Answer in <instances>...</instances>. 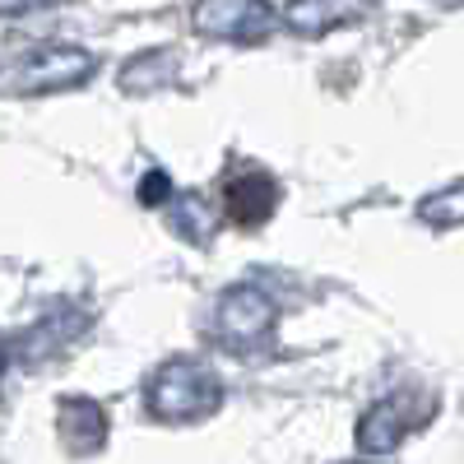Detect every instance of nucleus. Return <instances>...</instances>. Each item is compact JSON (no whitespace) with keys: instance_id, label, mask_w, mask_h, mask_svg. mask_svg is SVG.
Returning a JSON list of instances; mask_svg holds the SVG:
<instances>
[{"instance_id":"obj_6","label":"nucleus","mask_w":464,"mask_h":464,"mask_svg":"<svg viewBox=\"0 0 464 464\" xmlns=\"http://www.w3.org/2000/svg\"><path fill=\"white\" fill-rule=\"evenodd\" d=\"M376 10V0H288L279 24L297 37H321L334 28H353Z\"/></svg>"},{"instance_id":"obj_2","label":"nucleus","mask_w":464,"mask_h":464,"mask_svg":"<svg viewBox=\"0 0 464 464\" xmlns=\"http://www.w3.org/2000/svg\"><path fill=\"white\" fill-rule=\"evenodd\" d=\"M275 321H279V306L265 288L256 284H232L218 306H214V339L223 348H237V353H251L260 348L269 334H275Z\"/></svg>"},{"instance_id":"obj_4","label":"nucleus","mask_w":464,"mask_h":464,"mask_svg":"<svg viewBox=\"0 0 464 464\" xmlns=\"http://www.w3.org/2000/svg\"><path fill=\"white\" fill-rule=\"evenodd\" d=\"M190 24L218 43H265L279 28V10L269 0H196Z\"/></svg>"},{"instance_id":"obj_3","label":"nucleus","mask_w":464,"mask_h":464,"mask_svg":"<svg viewBox=\"0 0 464 464\" xmlns=\"http://www.w3.org/2000/svg\"><path fill=\"white\" fill-rule=\"evenodd\" d=\"M98 74V56L84 47H43L24 56L10 70V89L14 93H65V89H80Z\"/></svg>"},{"instance_id":"obj_5","label":"nucleus","mask_w":464,"mask_h":464,"mask_svg":"<svg viewBox=\"0 0 464 464\" xmlns=\"http://www.w3.org/2000/svg\"><path fill=\"white\" fill-rule=\"evenodd\" d=\"M279 209V181L269 177L265 168L246 163V168H232L223 177V214L242 227H260L269 214Z\"/></svg>"},{"instance_id":"obj_14","label":"nucleus","mask_w":464,"mask_h":464,"mask_svg":"<svg viewBox=\"0 0 464 464\" xmlns=\"http://www.w3.org/2000/svg\"><path fill=\"white\" fill-rule=\"evenodd\" d=\"M47 5H61V0H0V14H33Z\"/></svg>"},{"instance_id":"obj_11","label":"nucleus","mask_w":464,"mask_h":464,"mask_svg":"<svg viewBox=\"0 0 464 464\" xmlns=\"http://www.w3.org/2000/svg\"><path fill=\"white\" fill-rule=\"evenodd\" d=\"M172 80H177V52H168V47L140 52V56H130V65L121 70V89L135 93V98L163 89V84H172Z\"/></svg>"},{"instance_id":"obj_15","label":"nucleus","mask_w":464,"mask_h":464,"mask_svg":"<svg viewBox=\"0 0 464 464\" xmlns=\"http://www.w3.org/2000/svg\"><path fill=\"white\" fill-rule=\"evenodd\" d=\"M5 362H10V353H5V343H0V376H5Z\"/></svg>"},{"instance_id":"obj_10","label":"nucleus","mask_w":464,"mask_h":464,"mask_svg":"<svg viewBox=\"0 0 464 464\" xmlns=\"http://www.w3.org/2000/svg\"><path fill=\"white\" fill-rule=\"evenodd\" d=\"M409 432V413L404 400H376L362 418H358V450L362 455H391Z\"/></svg>"},{"instance_id":"obj_1","label":"nucleus","mask_w":464,"mask_h":464,"mask_svg":"<svg viewBox=\"0 0 464 464\" xmlns=\"http://www.w3.org/2000/svg\"><path fill=\"white\" fill-rule=\"evenodd\" d=\"M144 404L159 422H205L223 404V381L209 372V362L172 358L149 376Z\"/></svg>"},{"instance_id":"obj_8","label":"nucleus","mask_w":464,"mask_h":464,"mask_svg":"<svg viewBox=\"0 0 464 464\" xmlns=\"http://www.w3.org/2000/svg\"><path fill=\"white\" fill-rule=\"evenodd\" d=\"M163 209H168V227L186 246H209L214 232H218V218H223V209L205 196V190H172L163 200Z\"/></svg>"},{"instance_id":"obj_9","label":"nucleus","mask_w":464,"mask_h":464,"mask_svg":"<svg viewBox=\"0 0 464 464\" xmlns=\"http://www.w3.org/2000/svg\"><path fill=\"white\" fill-rule=\"evenodd\" d=\"M89 330V316L84 312H56V316H43V321H33L24 334H19V353L24 362H47L56 358L65 343H74Z\"/></svg>"},{"instance_id":"obj_12","label":"nucleus","mask_w":464,"mask_h":464,"mask_svg":"<svg viewBox=\"0 0 464 464\" xmlns=\"http://www.w3.org/2000/svg\"><path fill=\"white\" fill-rule=\"evenodd\" d=\"M418 218L422 223H432V227H459V181H446L437 196H428L418 205Z\"/></svg>"},{"instance_id":"obj_13","label":"nucleus","mask_w":464,"mask_h":464,"mask_svg":"<svg viewBox=\"0 0 464 464\" xmlns=\"http://www.w3.org/2000/svg\"><path fill=\"white\" fill-rule=\"evenodd\" d=\"M168 196H172V181H168L159 168H153V172L140 181V200H144L149 209H163V200H168Z\"/></svg>"},{"instance_id":"obj_7","label":"nucleus","mask_w":464,"mask_h":464,"mask_svg":"<svg viewBox=\"0 0 464 464\" xmlns=\"http://www.w3.org/2000/svg\"><path fill=\"white\" fill-rule=\"evenodd\" d=\"M56 432L70 455H93L107 441V409L89 395H61L56 404Z\"/></svg>"}]
</instances>
